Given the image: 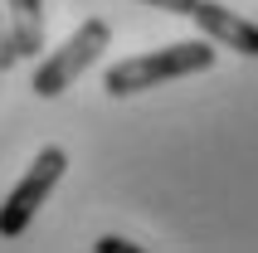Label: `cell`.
I'll use <instances>...</instances> for the list:
<instances>
[{"mask_svg": "<svg viewBox=\"0 0 258 253\" xmlns=\"http://www.w3.org/2000/svg\"><path fill=\"white\" fill-rule=\"evenodd\" d=\"M215 69V39H185V44H161V49H146L137 58H122L102 73V88L112 98H132V93H146V88H161L171 78H185V73H205Z\"/></svg>", "mask_w": 258, "mask_h": 253, "instance_id": "6da1fadb", "label": "cell"}, {"mask_svg": "<svg viewBox=\"0 0 258 253\" xmlns=\"http://www.w3.org/2000/svg\"><path fill=\"white\" fill-rule=\"evenodd\" d=\"M107 39H112L107 20H83V25L69 34V44H63V49H54L39 69L29 73V88H34L39 98H58L63 88H73V83H78V78H83V73L102 58Z\"/></svg>", "mask_w": 258, "mask_h": 253, "instance_id": "7a4b0ae2", "label": "cell"}, {"mask_svg": "<svg viewBox=\"0 0 258 253\" xmlns=\"http://www.w3.org/2000/svg\"><path fill=\"white\" fill-rule=\"evenodd\" d=\"M63 170H69V156L63 146H44L34 161L25 166V180L10 190V200L0 205V239H20L29 229V219L39 214V205L54 195V185L63 180Z\"/></svg>", "mask_w": 258, "mask_h": 253, "instance_id": "3957f363", "label": "cell"}, {"mask_svg": "<svg viewBox=\"0 0 258 253\" xmlns=\"http://www.w3.org/2000/svg\"><path fill=\"white\" fill-rule=\"evenodd\" d=\"M190 20H195L200 34L215 39L219 49H234V54H244V58H258V25L244 20V15H234V10H224L219 0H195Z\"/></svg>", "mask_w": 258, "mask_h": 253, "instance_id": "277c9868", "label": "cell"}, {"mask_svg": "<svg viewBox=\"0 0 258 253\" xmlns=\"http://www.w3.org/2000/svg\"><path fill=\"white\" fill-rule=\"evenodd\" d=\"M10 39L20 58L44 54V0H10Z\"/></svg>", "mask_w": 258, "mask_h": 253, "instance_id": "5b68a950", "label": "cell"}, {"mask_svg": "<svg viewBox=\"0 0 258 253\" xmlns=\"http://www.w3.org/2000/svg\"><path fill=\"white\" fill-rule=\"evenodd\" d=\"M15 64H20V49H15L10 29H0V73H5V69H15Z\"/></svg>", "mask_w": 258, "mask_h": 253, "instance_id": "8992f818", "label": "cell"}, {"mask_svg": "<svg viewBox=\"0 0 258 253\" xmlns=\"http://www.w3.org/2000/svg\"><path fill=\"white\" fill-rule=\"evenodd\" d=\"M142 5H151V10H166V15H185V20H190V10H195V0H142Z\"/></svg>", "mask_w": 258, "mask_h": 253, "instance_id": "52a82bcc", "label": "cell"}, {"mask_svg": "<svg viewBox=\"0 0 258 253\" xmlns=\"http://www.w3.org/2000/svg\"><path fill=\"white\" fill-rule=\"evenodd\" d=\"M93 248H98V253H137L142 243H127V239H117V234H107V239H98Z\"/></svg>", "mask_w": 258, "mask_h": 253, "instance_id": "ba28073f", "label": "cell"}, {"mask_svg": "<svg viewBox=\"0 0 258 253\" xmlns=\"http://www.w3.org/2000/svg\"><path fill=\"white\" fill-rule=\"evenodd\" d=\"M0 29H5V10H0Z\"/></svg>", "mask_w": 258, "mask_h": 253, "instance_id": "9c48e42d", "label": "cell"}]
</instances>
